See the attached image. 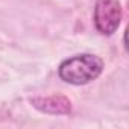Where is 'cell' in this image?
I'll list each match as a JSON object with an SVG mask.
<instances>
[{"label":"cell","instance_id":"obj_1","mask_svg":"<svg viewBox=\"0 0 129 129\" xmlns=\"http://www.w3.org/2000/svg\"><path fill=\"white\" fill-rule=\"evenodd\" d=\"M103 72V61L97 55L82 53L64 59L59 64V78L72 85H85L97 79Z\"/></svg>","mask_w":129,"mask_h":129},{"label":"cell","instance_id":"obj_2","mask_svg":"<svg viewBox=\"0 0 129 129\" xmlns=\"http://www.w3.org/2000/svg\"><path fill=\"white\" fill-rule=\"evenodd\" d=\"M121 20V5L118 0H96L94 26L102 35H112Z\"/></svg>","mask_w":129,"mask_h":129},{"label":"cell","instance_id":"obj_3","mask_svg":"<svg viewBox=\"0 0 129 129\" xmlns=\"http://www.w3.org/2000/svg\"><path fill=\"white\" fill-rule=\"evenodd\" d=\"M35 108L49 114H67L72 109L70 100L62 96H50V97H37L30 100Z\"/></svg>","mask_w":129,"mask_h":129}]
</instances>
